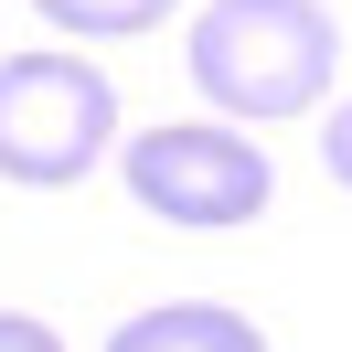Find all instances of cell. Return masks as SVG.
<instances>
[{"instance_id":"6da1fadb","label":"cell","mask_w":352,"mask_h":352,"mask_svg":"<svg viewBox=\"0 0 352 352\" xmlns=\"http://www.w3.org/2000/svg\"><path fill=\"white\" fill-rule=\"evenodd\" d=\"M331 54L320 0H214L192 22V86L224 118H299L331 86Z\"/></svg>"},{"instance_id":"7a4b0ae2","label":"cell","mask_w":352,"mask_h":352,"mask_svg":"<svg viewBox=\"0 0 352 352\" xmlns=\"http://www.w3.org/2000/svg\"><path fill=\"white\" fill-rule=\"evenodd\" d=\"M118 139V86L86 54H0V182H54L96 171Z\"/></svg>"},{"instance_id":"3957f363","label":"cell","mask_w":352,"mask_h":352,"mask_svg":"<svg viewBox=\"0 0 352 352\" xmlns=\"http://www.w3.org/2000/svg\"><path fill=\"white\" fill-rule=\"evenodd\" d=\"M129 192L150 203L160 224H192V235H224V224H256L278 171H267L256 139L235 129H150L129 139Z\"/></svg>"},{"instance_id":"277c9868","label":"cell","mask_w":352,"mask_h":352,"mask_svg":"<svg viewBox=\"0 0 352 352\" xmlns=\"http://www.w3.org/2000/svg\"><path fill=\"white\" fill-rule=\"evenodd\" d=\"M107 352H267V342H256V320H235L214 299H171V309H139Z\"/></svg>"},{"instance_id":"5b68a950","label":"cell","mask_w":352,"mask_h":352,"mask_svg":"<svg viewBox=\"0 0 352 352\" xmlns=\"http://www.w3.org/2000/svg\"><path fill=\"white\" fill-rule=\"evenodd\" d=\"M43 22H65V32H150L171 0H32Z\"/></svg>"},{"instance_id":"8992f818","label":"cell","mask_w":352,"mask_h":352,"mask_svg":"<svg viewBox=\"0 0 352 352\" xmlns=\"http://www.w3.org/2000/svg\"><path fill=\"white\" fill-rule=\"evenodd\" d=\"M0 352H65L43 320H22V309H0Z\"/></svg>"},{"instance_id":"52a82bcc","label":"cell","mask_w":352,"mask_h":352,"mask_svg":"<svg viewBox=\"0 0 352 352\" xmlns=\"http://www.w3.org/2000/svg\"><path fill=\"white\" fill-rule=\"evenodd\" d=\"M320 160H331V182H342V192H352V107H342V118H331V129H320Z\"/></svg>"}]
</instances>
